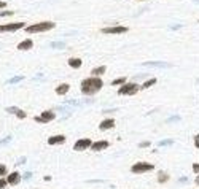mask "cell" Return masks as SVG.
Wrapping results in <instances>:
<instances>
[{
	"label": "cell",
	"mask_w": 199,
	"mask_h": 189,
	"mask_svg": "<svg viewBox=\"0 0 199 189\" xmlns=\"http://www.w3.org/2000/svg\"><path fill=\"white\" fill-rule=\"evenodd\" d=\"M194 146H196V148H199V140H194Z\"/></svg>",
	"instance_id": "37"
},
{
	"label": "cell",
	"mask_w": 199,
	"mask_h": 189,
	"mask_svg": "<svg viewBox=\"0 0 199 189\" xmlns=\"http://www.w3.org/2000/svg\"><path fill=\"white\" fill-rule=\"evenodd\" d=\"M194 183H196V184H199V175L196 176V179H194Z\"/></svg>",
	"instance_id": "38"
},
{
	"label": "cell",
	"mask_w": 199,
	"mask_h": 189,
	"mask_svg": "<svg viewBox=\"0 0 199 189\" xmlns=\"http://www.w3.org/2000/svg\"><path fill=\"white\" fill-rule=\"evenodd\" d=\"M140 91V86L137 83H124L118 89V96H134Z\"/></svg>",
	"instance_id": "3"
},
{
	"label": "cell",
	"mask_w": 199,
	"mask_h": 189,
	"mask_svg": "<svg viewBox=\"0 0 199 189\" xmlns=\"http://www.w3.org/2000/svg\"><path fill=\"white\" fill-rule=\"evenodd\" d=\"M81 88V94L83 96H94V94H97L102 88H104V81L99 78V77H89V78H84L80 84Z\"/></svg>",
	"instance_id": "1"
},
{
	"label": "cell",
	"mask_w": 199,
	"mask_h": 189,
	"mask_svg": "<svg viewBox=\"0 0 199 189\" xmlns=\"http://www.w3.org/2000/svg\"><path fill=\"white\" fill-rule=\"evenodd\" d=\"M155 165L153 164H148V162H137L131 167V172L132 173H147L150 170H153Z\"/></svg>",
	"instance_id": "4"
},
{
	"label": "cell",
	"mask_w": 199,
	"mask_h": 189,
	"mask_svg": "<svg viewBox=\"0 0 199 189\" xmlns=\"http://www.w3.org/2000/svg\"><path fill=\"white\" fill-rule=\"evenodd\" d=\"M24 80V77L22 75H18V77H13V78H10L6 81V84H16V83H19V81H22Z\"/></svg>",
	"instance_id": "21"
},
{
	"label": "cell",
	"mask_w": 199,
	"mask_h": 189,
	"mask_svg": "<svg viewBox=\"0 0 199 189\" xmlns=\"http://www.w3.org/2000/svg\"><path fill=\"white\" fill-rule=\"evenodd\" d=\"M10 141H11V137L8 135V137H5L3 140H0V146H3V145H6V143H10Z\"/></svg>",
	"instance_id": "29"
},
{
	"label": "cell",
	"mask_w": 199,
	"mask_h": 189,
	"mask_svg": "<svg viewBox=\"0 0 199 189\" xmlns=\"http://www.w3.org/2000/svg\"><path fill=\"white\" fill-rule=\"evenodd\" d=\"M43 179H45V181H51V176L46 175V176H43Z\"/></svg>",
	"instance_id": "36"
},
{
	"label": "cell",
	"mask_w": 199,
	"mask_h": 189,
	"mask_svg": "<svg viewBox=\"0 0 199 189\" xmlns=\"http://www.w3.org/2000/svg\"><path fill=\"white\" fill-rule=\"evenodd\" d=\"M5 178H6V183L10 184V186H16L18 183L21 181V175L18 173V172H11V173H8Z\"/></svg>",
	"instance_id": "11"
},
{
	"label": "cell",
	"mask_w": 199,
	"mask_h": 189,
	"mask_svg": "<svg viewBox=\"0 0 199 189\" xmlns=\"http://www.w3.org/2000/svg\"><path fill=\"white\" fill-rule=\"evenodd\" d=\"M91 145H92V141L89 140V138H80V140H77L75 141V145H73V151H86L88 148H91Z\"/></svg>",
	"instance_id": "8"
},
{
	"label": "cell",
	"mask_w": 199,
	"mask_h": 189,
	"mask_svg": "<svg viewBox=\"0 0 199 189\" xmlns=\"http://www.w3.org/2000/svg\"><path fill=\"white\" fill-rule=\"evenodd\" d=\"M166 181H169V175H167L166 172H159V175H158V183H166Z\"/></svg>",
	"instance_id": "20"
},
{
	"label": "cell",
	"mask_w": 199,
	"mask_h": 189,
	"mask_svg": "<svg viewBox=\"0 0 199 189\" xmlns=\"http://www.w3.org/2000/svg\"><path fill=\"white\" fill-rule=\"evenodd\" d=\"M194 3H197V5H199V0H194Z\"/></svg>",
	"instance_id": "40"
},
{
	"label": "cell",
	"mask_w": 199,
	"mask_h": 189,
	"mask_svg": "<svg viewBox=\"0 0 199 189\" xmlns=\"http://www.w3.org/2000/svg\"><path fill=\"white\" fill-rule=\"evenodd\" d=\"M6 175H8L6 165H5V164H0V178H3V176H6Z\"/></svg>",
	"instance_id": "23"
},
{
	"label": "cell",
	"mask_w": 199,
	"mask_h": 189,
	"mask_svg": "<svg viewBox=\"0 0 199 189\" xmlns=\"http://www.w3.org/2000/svg\"><path fill=\"white\" fill-rule=\"evenodd\" d=\"M6 113H10V115H16L18 111H19V108L18 107H6V110H5Z\"/></svg>",
	"instance_id": "24"
},
{
	"label": "cell",
	"mask_w": 199,
	"mask_h": 189,
	"mask_svg": "<svg viewBox=\"0 0 199 189\" xmlns=\"http://www.w3.org/2000/svg\"><path fill=\"white\" fill-rule=\"evenodd\" d=\"M174 143V140L172 138H169V140H163V141H159V146H169V145H172Z\"/></svg>",
	"instance_id": "26"
},
{
	"label": "cell",
	"mask_w": 199,
	"mask_h": 189,
	"mask_svg": "<svg viewBox=\"0 0 199 189\" xmlns=\"http://www.w3.org/2000/svg\"><path fill=\"white\" fill-rule=\"evenodd\" d=\"M105 72H107V67H105V65H100V67L92 69V70H91V75H92V77H99V78H100V75H104Z\"/></svg>",
	"instance_id": "16"
},
{
	"label": "cell",
	"mask_w": 199,
	"mask_h": 189,
	"mask_svg": "<svg viewBox=\"0 0 199 189\" xmlns=\"http://www.w3.org/2000/svg\"><path fill=\"white\" fill-rule=\"evenodd\" d=\"M8 186V183H6V178L3 176V178H0V189H5Z\"/></svg>",
	"instance_id": "28"
},
{
	"label": "cell",
	"mask_w": 199,
	"mask_h": 189,
	"mask_svg": "<svg viewBox=\"0 0 199 189\" xmlns=\"http://www.w3.org/2000/svg\"><path fill=\"white\" fill-rule=\"evenodd\" d=\"M54 91H56V94H58V96H65V94L70 91V86H69L67 83H62V84H59V86L56 88Z\"/></svg>",
	"instance_id": "15"
},
{
	"label": "cell",
	"mask_w": 199,
	"mask_h": 189,
	"mask_svg": "<svg viewBox=\"0 0 199 189\" xmlns=\"http://www.w3.org/2000/svg\"><path fill=\"white\" fill-rule=\"evenodd\" d=\"M110 146V141H107V140H99V141H92V145H91V151H104V149H107Z\"/></svg>",
	"instance_id": "9"
},
{
	"label": "cell",
	"mask_w": 199,
	"mask_h": 189,
	"mask_svg": "<svg viewBox=\"0 0 199 189\" xmlns=\"http://www.w3.org/2000/svg\"><path fill=\"white\" fill-rule=\"evenodd\" d=\"M30 176H32V173H30V172H26V173L22 175V179H30Z\"/></svg>",
	"instance_id": "32"
},
{
	"label": "cell",
	"mask_w": 199,
	"mask_h": 189,
	"mask_svg": "<svg viewBox=\"0 0 199 189\" xmlns=\"http://www.w3.org/2000/svg\"><path fill=\"white\" fill-rule=\"evenodd\" d=\"M174 121H175V122H177V121H180V116H170L166 122H174Z\"/></svg>",
	"instance_id": "30"
},
{
	"label": "cell",
	"mask_w": 199,
	"mask_h": 189,
	"mask_svg": "<svg viewBox=\"0 0 199 189\" xmlns=\"http://www.w3.org/2000/svg\"><path fill=\"white\" fill-rule=\"evenodd\" d=\"M50 48L64 49V48H65V43H64V41H53V43H50Z\"/></svg>",
	"instance_id": "19"
},
{
	"label": "cell",
	"mask_w": 199,
	"mask_h": 189,
	"mask_svg": "<svg viewBox=\"0 0 199 189\" xmlns=\"http://www.w3.org/2000/svg\"><path fill=\"white\" fill-rule=\"evenodd\" d=\"M140 2H142V0H140Z\"/></svg>",
	"instance_id": "42"
},
{
	"label": "cell",
	"mask_w": 199,
	"mask_h": 189,
	"mask_svg": "<svg viewBox=\"0 0 199 189\" xmlns=\"http://www.w3.org/2000/svg\"><path fill=\"white\" fill-rule=\"evenodd\" d=\"M14 11H6V10H2L0 11V18H5V16H13Z\"/></svg>",
	"instance_id": "27"
},
{
	"label": "cell",
	"mask_w": 199,
	"mask_h": 189,
	"mask_svg": "<svg viewBox=\"0 0 199 189\" xmlns=\"http://www.w3.org/2000/svg\"><path fill=\"white\" fill-rule=\"evenodd\" d=\"M139 146H140V148H147V146H150V141H142Z\"/></svg>",
	"instance_id": "34"
},
{
	"label": "cell",
	"mask_w": 199,
	"mask_h": 189,
	"mask_svg": "<svg viewBox=\"0 0 199 189\" xmlns=\"http://www.w3.org/2000/svg\"><path fill=\"white\" fill-rule=\"evenodd\" d=\"M193 172L196 175H199V164H193Z\"/></svg>",
	"instance_id": "31"
},
{
	"label": "cell",
	"mask_w": 199,
	"mask_h": 189,
	"mask_svg": "<svg viewBox=\"0 0 199 189\" xmlns=\"http://www.w3.org/2000/svg\"><path fill=\"white\" fill-rule=\"evenodd\" d=\"M124 83H126V78H124V77L115 78V80L112 81V84H113V86H123V84H124Z\"/></svg>",
	"instance_id": "22"
},
{
	"label": "cell",
	"mask_w": 199,
	"mask_h": 189,
	"mask_svg": "<svg viewBox=\"0 0 199 189\" xmlns=\"http://www.w3.org/2000/svg\"><path fill=\"white\" fill-rule=\"evenodd\" d=\"M142 65H144V67H155V69H170L172 67V64H169V62H158V61L144 62Z\"/></svg>",
	"instance_id": "10"
},
{
	"label": "cell",
	"mask_w": 199,
	"mask_h": 189,
	"mask_svg": "<svg viewBox=\"0 0 199 189\" xmlns=\"http://www.w3.org/2000/svg\"><path fill=\"white\" fill-rule=\"evenodd\" d=\"M115 127V119L113 118H107V119H104L100 124H99V129L100 130H110Z\"/></svg>",
	"instance_id": "13"
},
{
	"label": "cell",
	"mask_w": 199,
	"mask_h": 189,
	"mask_svg": "<svg viewBox=\"0 0 199 189\" xmlns=\"http://www.w3.org/2000/svg\"><path fill=\"white\" fill-rule=\"evenodd\" d=\"M197 83H199V80H197Z\"/></svg>",
	"instance_id": "41"
},
{
	"label": "cell",
	"mask_w": 199,
	"mask_h": 189,
	"mask_svg": "<svg viewBox=\"0 0 199 189\" xmlns=\"http://www.w3.org/2000/svg\"><path fill=\"white\" fill-rule=\"evenodd\" d=\"M26 160H27V157H21L19 160H18V165H24V164H26Z\"/></svg>",
	"instance_id": "33"
},
{
	"label": "cell",
	"mask_w": 199,
	"mask_h": 189,
	"mask_svg": "<svg viewBox=\"0 0 199 189\" xmlns=\"http://www.w3.org/2000/svg\"><path fill=\"white\" fill-rule=\"evenodd\" d=\"M26 22H10V24H0V33L2 32H18V30H21L24 29V26Z\"/></svg>",
	"instance_id": "5"
},
{
	"label": "cell",
	"mask_w": 199,
	"mask_h": 189,
	"mask_svg": "<svg viewBox=\"0 0 199 189\" xmlns=\"http://www.w3.org/2000/svg\"><path fill=\"white\" fill-rule=\"evenodd\" d=\"M54 119H56V113L51 111V110H46V111L42 113L40 116H35L34 118V121L35 122H40V124H46V122H51Z\"/></svg>",
	"instance_id": "6"
},
{
	"label": "cell",
	"mask_w": 199,
	"mask_h": 189,
	"mask_svg": "<svg viewBox=\"0 0 199 189\" xmlns=\"http://www.w3.org/2000/svg\"><path fill=\"white\" fill-rule=\"evenodd\" d=\"M56 24L53 21H43V22H37V24H30L26 26L24 29L27 33H40V32H48L51 29H54Z\"/></svg>",
	"instance_id": "2"
},
{
	"label": "cell",
	"mask_w": 199,
	"mask_h": 189,
	"mask_svg": "<svg viewBox=\"0 0 199 189\" xmlns=\"http://www.w3.org/2000/svg\"><path fill=\"white\" fill-rule=\"evenodd\" d=\"M62 143H65V137L64 135H51L50 138H48V145H62Z\"/></svg>",
	"instance_id": "14"
},
{
	"label": "cell",
	"mask_w": 199,
	"mask_h": 189,
	"mask_svg": "<svg viewBox=\"0 0 199 189\" xmlns=\"http://www.w3.org/2000/svg\"><path fill=\"white\" fill-rule=\"evenodd\" d=\"M16 118H18V119H26V118H27V113H26L24 110H19V111L16 113Z\"/></svg>",
	"instance_id": "25"
},
{
	"label": "cell",
	"mask_w": 199,
	"mask_h": 189,
	"mask_svg": "<svg viewBox=\"0 0 199 189\" xmlns=\"http://www.w3.org/2000/svg\"><path fill=\"white\" fill-rule=\"evenodd\" d=\"M6 8V2H2V0H0V10H5Z\"/></svg>",
	"instance_id": "35"
},
{
	"label": "cell",
	"mask_w": 199,
	"mask_h": 189,
	"mask_svg": "<svg viewBox=\"0 0 199 189\" xmlns=\"http://www.w3.org/2000/svg\"><path fill=\"white\" fill-rule=\"evenodd\" d=\"M69 65H70L72 69H80L81 65H83V61L78 59V57H70L69 59Z\"/></svg>",
	"instance_id": "17"
},
{
	"label": "cell",
	"mask_w": 199,
	"mask_h": 189,
	"mask_svg": "<svg viewBox=\"0 0 199 189\" xmlns=\"http://www.w3.org/2000/svg\"><path fill=\"white\" fill-rule=\"evenodd\" d=\"M128 27L126 26H110V27H104L102 33H112V35H120V33H126Z\"/></svg>",
	"instance_id": "7"
},
{
	"label": "cell",
	"mask_w": 199,
	"mask_h": 189,
	"mask_svg": "<svg viewBox=\"0 0 199 189\" xmlns=\"http://www.w3.org/2000/svg\"><path fill=\"white\" fill-rule=\"evenodd\" d=\"M16 48L19 49V51H29V49L34 48V40H32V38H26V40H22L21 43H18Z\"/></svg>",
	"instance_id": "12"
},
{
	"label": "cell",
	"mask_w": 199,
	"mask_h": 189,
	"mask_svg": "<svg viewBox=\"0 0 199 189\" xmlns=\"http://www.w3.org/2000/svg\"><path fill=\"white\" fill-rule=\"evenodd\" d=\"M194 140H199V135H196V137H194Z\"/></svg>",
	"instance_id": "39"
},
{
	"label": "cell",
	"mask_w": 199,
	"mask_h": 189,
	"mask_svg": "<svg viewBox=\"0 0 199 189\" xmlns=\"http://www.w3.org/2000/svg\"><path fill=\"white\" fill-rule=\"evenodd\" d=\"M153 84H156V78H151V80H147L144 84H142V88L140 89H148V88H151Z\"/></svg>",
	"instance_id": "18"
}]
</instances>
